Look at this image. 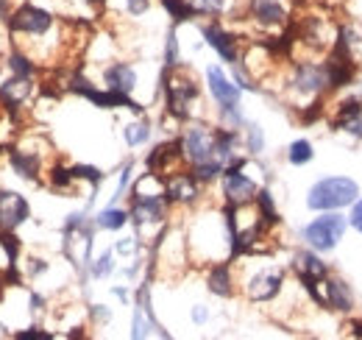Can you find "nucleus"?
I'll return each mask as SVG.
<instances>
[{
	"label": "nucleus",
	"instance_id": "20",
	"mask_svg": "<svg viewBox=\"0 0 362 340\" xmlns=\"http://www.w3.org/2000/svg\"><path fill=\"white\" fill-rule=\"evenodd\" d=\"M320 285H323V304H329V307L337 310V312H351V310H354L351 288H349L343 279H332V276H326Z\"/></svg>",
	"mask_w": 362,
	"mask_h": 340
},
{
	"label": "nucleus",
	"instance_id": "1",
	"mask_svg": "<svg viewBox=\"0 0 362 340\" xmlns=\"http://www.w3.org/2000/svg\"><path fill=\"white\" fill-rule=\"evenodd\" d=\"M6 23H8V28H11L14 47H25L28 42H34V47L25 50L28 56L37 50V45L47 42V37H50L53 28H56V17H53L47 8L37 6V3H20V6H14ZM47 47L53 50L50 42H47ZM31 59H34V56H31Z\"/></svg>",
	"mask_w": 362,
	"mask_h": 340
},
{
	"label": "nucleus",
	"instance_id": "7",
	"mask_svg": "<svg viewBox=\"0 0 362 340\" xmlns=\"http://www.w3.org/2000/svg\"><path fill=\"white\" fill-rule=\"evenodd\" d=\"M179 142L187 165H201L206 159H215V128L189 123L179 137Z\"/></svg>",
	"mask_w": 362,
	"mask_h": 340
},
{
	"label": "nucleus",
	"instance_id": "31",
	"mask_svg": "<svg viewBox=\"0 0 362 340\" xmlns=\"http://www.w3.org/2000/svg\"><path fill=\"white\" fill-rule=\"evenodd\" d=\"M245 148H248V154H262L265 151V134H262V126H257V123H248L245 126Z\"/></svg>",
	"mask_w": 362,
	"mask_h": 340
},
{
	"label": "nucleus",
	"instance_id": "36",
	"mask_svg": "<svg viewBox=\"0 0 362 340\" xmlns=\"http://www.w3.org/2000/svg\"><path fill=\"white\" fill-rule=\"evenodd\" d=\"M11 338H17V340H50V338H56L53 332H45V329H40V327H23V329H14L11 332Z\"/></svg>",
	"mask_w": 362,
	"mask_h": 340
},
{
	"label": "nucleus",
	"instance_id": "38",
	"mask_svg": "<svg viewBox=\"0 0 362 340\" xmlns=\"http://www.w3.org/2000/svg\"><path fill=\"white\" fill-rule=\"evenodd\" d=\"M115 251L120 256H132L136 251V237H123V240H117V243H115Z\"/></svg>",
	"mask_w": 362,
	"mask_h": 340
},
{
	"label": "nucleus",
	"instance_id": "18",
	"mask_svg": "<svg viewBox=\"0 0 362 340\" xmlns=\"http://www.w3.org/2000/svg\"><path fill=\"white\" fill-rule=\"evenodd\" d=\"M293 271H296V276H298V282L304 288H315V285H320L329 276L326 262L317 254H310V251H298V254L293 256Z\"/></svg>",
	"mask_w": 362,
	"mask_h": 340
},
{
	"label": "nucleus",
	"instance_id": "33",
	"mask_svg": "<svg viewBox=\"0 0 362 340\" xmlns=\"http://www.w3.org/2000/svg\"><path fill=\"white\" fill-rule=\"evenodd\" d=\"M70 173L76 181H90L92 187H98L103 181V170L92 168V165H70Z\"/></svg>",
	"mask_w": 362,
	"mask_h": 340
},
{
	"label": "nucleus",
	"instance_id": "19",
	"mask_svg": "<svg viewBox=\"0 0 362 340\" xmlns=\"http://www.w3.org/2000/svg\"><path fill=\"white\" fill-rule=\"evenodd\" d=\"M103 84L106 89H117V92H126L132 95L139 84V76H136L134 64L129 62H112L109 67H103Z\"/></svg>",
	"mask_w": 362,
	"mask_h": 340
},
{
	"label": "nucleus",
	"instance_id": "41",
	"mask_svg": "<svg viewBox=\"0 0 362 340\" xmlns=\"http://www.w3.org/2000/svg\"><path fill=\"white\" fill-rule=\"evenodd\" d=\"M192 321H195L198 327L209 321V310H206V304H195V307H192Z\"/></svg>",
	"mask_w": 362,
	"mask_h": 340
},
{
	"label": "nucleus",
	"instance_id": "30",
	"mask_svg": "<svg viewBox=\"0 0 362 340\" xmlns=\"http://www.w3.org/2000/svg\"><path fill=\"white\" fill-rule=\"evenodd\" d=\"M90 273L95 279H106L109 273H115V251H103L100 256L90 259Z\"/></svg>",
	"mask_w": 362,
	"mask_h": 340
},
{
	"label": "nucleus",
	"instance_id": "32",
	"mask_svg": "<svg viewBox=\"0 0 362 340\" xmlns=\"http://www.w3.org/2000/svg\"><path fill=\"white\" fill-rule=\"evenodd\" d=\"M357 115H362V103L357 101V98H351V101H343L340 103V109H337V118H334V126L343 128L351 118H357Z\"/></svg>",
	"mask_w": 362,
	"mask_h": 340
},
{
	"label": "nucleus",
	"instance_id": "37",
	"mask_svg": "<svg viewBox=\"0 0 362 340\" xmlns=\"http://www.w3.org/2000/svg\"><path fill=\"white\" fill-rule=\"evenodd\" d=\"M132 173H134V165H132V162H126L123 170H120V181H117V190H115L112 201H120V198L126 196V190H129V184H132Z\"/></svg>",
	"mask_w": 362,
	"mask_h": 340
},
{
	"label": "nucleus",
	"instance_id": "44",
	"mask_svg": "<svg viewBox=\"0 0 362 340\" xmlns=\"http://www.w3.org/2000/svg\"><path fill=\"white\" fill-rule=\"evenodd\" d=\"M112 293L120 298V301H129V293H126V288H112Z\"/></svg>",
	"mask_w": 362,
	"mask_h": 340
},
{
	"label": "nucleus",
	"instance_id": "34",
	"mask_svg": "<svg viewBox=\"0 0 362 340\" xmlns=\"http://www.w3.org/2000/svg\"><path fill=\"white\" fill-rule=\"evenodd\" d=\"M170 67H179V37H176V28L168 31V40H165V70Z\"/></svg>",
	"mask_w": 362,
	"mask_h": 340
},
{
	"label": "nucleus",
	"instance_id": "29",
	"mask_svg": "<svg viewBox=\"0 0 362 340\" xmlns=\"http://www.w3.org/2000/svg\"><path fill=\"white\" fill-rule=\"evenodd\" d=\"M254 204H257V210H259V217H262L268 226H276V223H279V212H276L271 190H259L257 198H254Z\"/></svg>",
	"mask_w": 362,
	"mask_h": 340
},
{
	"label": "nucleus",
	"instance_id": "24",
	"mask_svg": "<svg viewBox=\"0 0 362 340\" xmlns=\"http://www.w3.org/2000/svg\"><path fill=\"white\" fill-rule=\"evenodd\" d=\"M132 217H129V210H117V207H106V210H100V212L95 215V226L98 229H106V232H120L126 223H129Z\"/></svg>",
	"mask_w": 362,
	"mask_h": 340
},
{
	"label": "nucleus",
	"instance_id": "10",
	"mask_svg": "<svg viewBox=\"0 0 362 340\" xmlns=\"http://www.w3.org/2000/svg\"><path fill=\"white\" fill-rule=\"evenodd\" d=\"M31 217V204L23 193L3 187L0 190V232H17Z\"/></svg>",
	"mask_w": 362,
	"mask_h": 340
},
{
	"label": "nucleus",
	"instance_id": "23",
	"mask_svg": "<svg viewBox=\"0 0 362 340\" xmlns=\"http://www.w3.org/2000/svg\"><path fill=\"white\" fill-rule=\"evenodd\" d=\"M45 178H47V184H50V190H56V193H70V190H73V184H78V181L73 178L70 168H67V165H62V162L47 165Z\"/></svg>",
	"mask_w": 362,
	"mask_h": 340
},
{
	"label": "nucleus",
	"instance_id": "42",
	"mask_svg": "<svg viewBox=\"0 0 362 340\" xmlns=\"http://www.w3.org/2000/svg\"><path fill=\"white\" fill-rule=\"evenodd\" d=\"M343 128H346L349 134H354V137H362V115L351 118V120H349V123H346Z\"/></svg>",
	"mask_w": 362,
	"mask_h": 340
},
{
	"label": "nucleus",
	"instance_id": "5",
	"mask_svg": "<svg viewBox=\"0 0 362 340\" xmlns=\"http://www.w3.org/2000/svg\"><path fill=\"white\" fill-rule=\"evenodd\" d=\"M245 168V159H231L226 168H223V176H221V187H223V198L231 207H243V204H254L257 193H259V184L243 173Z\"/></svg>",
	"mask_w": 362,
	"mask_h": 340
},
{
	"label": "nucleus",
	"instance_id": "17",
	"mask_svg": "<svg viewBox=\"0 0 362 340\" xmlns=\"http://www.w3.org/2000/svg\"><path fill=\"white\" fill-rule=\"evenodd\" d=\"M181 162H184V154H181V142L179 140H170V142H162L156 145L148 157H145V168L151 173H159V176H170L181 170Z\"/></svg>",
	"mask_w": 362,
	"mask_h": 340
},
{
	"label": "nucleus",
	"instance_id": "28",
	"mask_svg": "<svg viewBox=\"0 0 362 340\" xmlns=\"http://www.w3.org/2000/svg\"><path fill=\"white\" fill-rule=\"evenodd\" d=\"M313 157H315V148H313V142L310 140H296L290 148H287V162L290 165H307V162H313Z\"/></svg>",
	"mask_w": 362,
	"mask_h": 340
},
{
	"label": "nucleus",
	"instance_id": "25",
	"mask_svg": "<svg viewBox=\"0 0 362 340\" xmlns=\"http://www.w3.org/2000/svg\"><path fill=\"white\" fill-rule=\"evenodd\" d=\"M123 140H126V145H129V148H139V145H145V142L151 140V123H148V120H142V115H136V120H132V123H126V126H123Z\"/></svg>",
	"mask_w": 362,
	"mask_h": 340
},
{
	"label": "nucleus",
	"instance_id": "15",
	"mask_svg": "<svg viewBox=\"0 0 362 340\" xmlns=\"http://www.w3.org/2000/svg\"><path fill=\"white\" fill-rule=\"evenodd\" d=\"M281 285H284V273L281 271L262 268V271H257L254 276H248L243 282V290H245V296L251 298V301L262 304V301H273V298L279 296L281 293Z\"/></svg>",
	"mask_w": 362,
	"mask_h": 340
},
{
	"label": "nucleus",
	"instance_id": "12",
	"mask_svg": "<svg viewBox=\"0 0 362 340\" xmlns=\"http://www.w3.org/2000/svg\"><path fill=\"white\" fill-rule=\"evenodd\" d=\"M165 196L170 204L192 207L201 198V181L192 176V170H176L165 178Z\"/></svg>",
	"mask_w": 362,
	"mask_h": 340
},
{
	"label": "nucleus",
	"instance_id": "26",
	"mask_svg": "<svg viewBox=\"0 0 362 340\" xmlns=\"http://www.w3.org/2000/svg\"><path fill=\"white\" fill-rule=\"evenodd\" d=\"M159 3L170 14L173 23H187V20H195L198 17V11H195V6L189 0H159Z\"/></svg>",
	"mask_w": 362,
	"mask_h": 340
},
{
	"label": "nucleus",
	"instance_id": "35",
	"mask_svg": "<svg viewBox=\"0 0 362 340\" xmlns=\"http://www.w3.org/2000/svg\"><path fill=\"white\" fill-rule=\"evenodd\" d=\"M189 3L195 6L198 17H204V14H223L228 6V0H189Z\"/></svg>",
	"mask_w": 362,
	"mask_h": 340
},
{
	"label": "nucleus",
	"instance_id": "2",
	"mask_svg": "<svg viewBox=\"0 0 362 340\" xmlns=\"http://www.w3.org/2000/svg\"><path fill=\"white\" fill-rule=\"evenodd\" d=\"M162 86H165V109H168V115L173 118V120H189L192 118V103L198 101V95H201V89H198V81L187 73V70H181V67H170V70H165V76H162Z\"/></svg>",
	"mask_w": 362,
	"mask_h": 340
},
{
	"label": "nucleus",
	"instance_id": "9",
	"mask_svg": "<svg viewBox=\"0 0 362 340\" xmlns=\"http://www.w3.org/2000/svg\"><path fill=\"white\" fill-rule=\"evenodd\" d=\"M170 201L165 193H153V196H132V207H129V217L136 229H145V226H156V223H165L168 212H170Z\"/></svg>",
	"mask_w": 362,
	"mask_h": 340
},
{
	"label": "nucleus",
	"instance_id": "27",
	"mask_svg": "<svg viewBox=\"0 0 362 340\" xmlns=\"http://www.w3.org/2000/svg\"><path fill=\"white\" fill-rule=\"evenodd\" d=\"M223 162L221 159H206V162H201V165H189L192 170V176L201 181V184H212V181H218L221 176H223Z\"/></svg>",
	"mask_w": 362,
	"mask_h": 340
},
{
	"label": "nucleus",
	"instance_id": "3",
	"mask_svg": "<svg viewBox=\"0 0 362 340\" xmlns=\"http://www.w3.org/2000/svg\"><path fill=\"white\" fill-rule=\"evenodd\" d=\"M357 198H360V184L354 178L332 176V178H320L317 184H313L307 196V207L315 212H332V210L354 204Z\"/></svg>",
	"mask_w": 362,
	"mask_h": 340
},
{
	"label": "nucleus",
	"instance_id": "22",
	"mask_svg": "<svg viewBox=\"0 0 362 340\" xmlns=\"http://www.w3.org/2000/svg\"><path fill=\"white\" fill-rule=\"evenodd\" d=\"M3 64H6V70L11 73V76H20V79H34L37 73H40V64H37V59H31L25 50H20V47H11L6 56H3Z\"/></svg>",
	"mask_w": 362,
	"mask_h": 340
},
{
	"label": "nucleus",
	"instance_id": "13",
	"mask_svg": "<svg viewBox=\"0 0 362 340\" xmlns=\"http://www.w3.org/2000/svg\"><path fill=\"white\" fill-rule=\"evenodd\" d=\"M248 17L262 31H279L287 26V6L284 0H248Z\"/></svg>",
	"mask_w": 362,
	"mask_h": 340
},
{
	"label": "nucleus",
	"instance_id": "14",
	"mask_svg": "<svg viewBox=\"0 0 362 340\" xmlns=\"http://www.w3.org/2000/svg\"><path fill=\"white\" fill-rule=\"evenodd\" d=\"M206 86H209V95L221 112L240 109V86L234 84L221 67H215V64L206 67Z\"/></svg>",
	"mask_w": 362,
	"mask_h": 340
},
{
	"label": "nucleus",
	"instance_id": "4",
	"mask_svg": "<svg viewBox=\"0 0 362 340\" xmlns=\"http://www.w3.org/2000/svg\"><path fill=\"white\" fill-rule=\"evenodd\" d=\"M40 137H23L14 145H6V165L23 181H40L45 176V154L40 151Z\"/></svg>",
	"mask_w": 362,
	"mask_h": 340
},
{
	"label": "nucleus",
	"instance_id": "43",
	"mask_svg": "<svg viewBox=\"0 0 362 340\" xmlns=\"http://www.w3.org/2000/svg\"><path fill=\"white\" fill-rule=\"evenodd\" d=\"M351 226L362 232V201H357V204H354V210H351Z\"/></svg>",
	"mask_w": 362,
	"mask_h": 340
},
{
	"label": "nucleus",
	"instance_id": "21",
	"mask_svg": "<svg viewBox=\"0 0 362 340\" xmlns=\"http://www.w3.org/2000/svg\"><path fill=\"white\" fill-rule=\"evenodd\" d=\"M206 290L218 298L234 296V273H231V265L228 262H212L209 265V273H206Z\"/></svg>",
	"mask_w": 362,
	"mask_h": 340
},
{
	"label": "nucleus",
	"instance_id": "11",
	"mask_svg": "<svg viewBox=\"0 0 362 340\" xmlns=\"http://www.w3.org/2000/svg\"><path fill=\"white\" fill-rule=\"evenodd\" d=\"M37 95V81L34 79H20V76H11L0 81V106L8 109V112H23Z\"/></svg>",
	"mask_w": 362,
	"mask_h": 340
},
{
	"label": "nucleus",
	"instance_id": "16",
	"mask_svg": "<svg viewBox=\"0 0 362 340\" xmlns=\"http://www.w3.org/2000/svg\"><path fill=\"white\" fill-rule=\"evenodd\" d=\"M201 34H204V40H206L209 47L218 50V56H221L226 64H237V62H240L243 53H240V40H237V34H231L221 23H206V26L201 28Z\"/></svg>",
	"mask_w": 362,
	"mask_h": 340
},
{
	"label": "nucleus",
	"instance_id": "40",
	"mask_svg": "<svg viewBox=\"0 0 362 340\" xmlns=\"http://www.w3.org/2000/svg\"><path fill=\"white\" fill-rule=\"evenodd\" d=\"M148 8H151V0H126V11L132 17H142Z\"/></svg>",
	"mask_w": 362,
	"mask_h": 340
},
{
	"label": "nucleus",
	"instance_id": "39",
	"mask_svg": "<svg viewBox=\"0 0 362 340\" xmlns=\"http://www.w3.org/2000/svg\"><path fill=\"white\" fill-rule=\"evenodd\" d=\"M90 312H92V318H95L98 324H109V321H112V310H109L106 304H92Z\"/></svg>",
	"mask_w": 362,
	"mask_h": 340
},
{
	"label": "nucleus",
	"instance_id": "6",
	"mask_svg": "<svg viewBox=\"0 0 362 340\" xmlns=\"http://www.w3.org/2000/svg\"><path fill=\"white\" fill-rule=\"evenodd\" d=\"M343 232H346V217L343 215L326 212L320 215V217H315L310 226H304L301 237L315 251H332L343 240Z\"/></svg>",
	"mask_w": 362,
	"mask_h": 340
},
{
	"label": "nucleus",
	"instance_id": "8",
	"mask_svg": "<svg viewBox=\"0 0 362 340\" xmlns=\"http://www.w3.org/2000/svg\"><path fill=\"white\" fill-rule=\"evenodd\" d=\"M290 89L298 95V98H317L320 92L332 89L329 86V70H326V62H298L296 70H293V79H290Z\"/></svg>",
	"mask_w": 362,
	"mask_h": 340
}]
</instances>
